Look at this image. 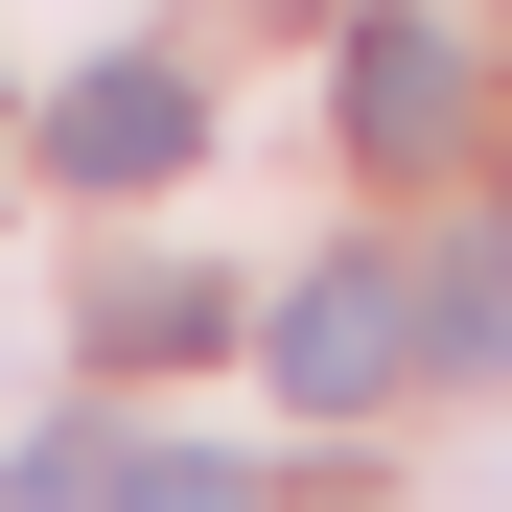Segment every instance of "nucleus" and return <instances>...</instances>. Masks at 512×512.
<instances>
[{
  "mask_svg": "<svg viewBox=\"0 0 512 512\" xmlns=\"http://www.w3.org/2000/svg\"><path fill=\"white\" fill-rule=\"evenodd\" d=\"M396 373H419V303H396V256H326V280L280 303V396H303V419H373Z\"/></svg>",
  "mask_w": 512,
  "mask_h": 512,
  "instance_id": "f03ea898",
  "label": "nucleus"
},
{
  "mask_svg": "<svg viewBox=\"0 0 512 512\" xmlns=\"http://www.w3.org/2000/svg\"><path fill=\"white\" fill-rule=\"evenodd\" d=\"M419 373H512V210H466L419 256Z\"/></svg>",
  "mask_w": 512,
  "mask_h": 512,
  "instance_id": "20e7f679",
  "label": "nucleus"
},
{
  "mask_svg": "<svg viewBox=\"0 0 512 512\" xmlns=\"http://www.w3.org/2000/svg\"><path fill=\"white\" fill-rule=\"evenodd\" d=\"M47 163H70V187H187V163H210V70H163V47L70 70V94H47Z\"/></svg>",
  "mask_w": 512,
  "mask_h": 512,
  "instance_id": "f257e3e1",
  "label": "nucleus"
},
{
  "mask_svg": "<svg viewBox=\"0 0 512 512\" xmlns=\"http://www.w3.org/2000/svg\"><path fill=\"white\" fill-rule=\"evenodd\" d=\"M210 326H233L210 280H117V303H94V350H117V373H163V350H210Z\"/></svg>",
  "mask_w": 512,
  "mask_h": 512,
  "instance_id": "39448f33",
  "label": "nucleus"
},
{
  "mask_svg": "<svg viewBox=\"0 0 512 512\" xmlns=\"http://www.w3.org/2000/svg\"><path fill=\"white\" fill-rule=\"evenodd\" d=\"M466 117H489V70L443 24H350V140L373 163H466Z\"/></svg>",
  "mask_w": 512,
  "mask_h": 512,
  "instance_id": "7ed1b4c3",
  "label": "nucleus"
},
{
  "mask_svg": "<svg viewBox=\"0 0 512 512\" xmlns=\"http://www.w3.org/2000/svg\"><path fill=\"white\" fill-rule=\"evenodd\" d=\"M94 512H256V489H233V466H117Z\"/></svg>",
  "mask_w": 512,
  "mask_h": 512,
  "instance_id": "423d86ee",
  "label": "nucleus"
}]
</instances>
